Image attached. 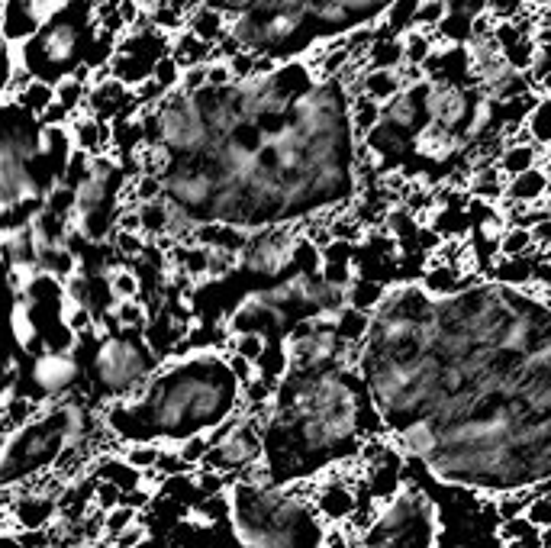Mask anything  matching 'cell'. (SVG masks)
<instances>
[{
    "label": "cell",
    "instance_id": "17",
    "mask_svg": "<svg viewBox=\"0 0 551 548\" xmlns=\"http://www.w3.org/2000/svg\"><path fill=\"white\" fill-rule=\"evenodd\" d=\"M52 88H55V100L68 110V117H78V113H84V97H87L84 81L65 75V78H58Z\"/></svg>",
    "mask_w": 551,
    "mask_h": 548
},
{
    "label": "cell",
    "instance_id": "26",
    "mask_svg": "<svg viewBox=\"0 0 551 548\" xmlns=\"http://www.w3.org/2000/svg\"><path fill=\"white\" fill-rule=\"evenodd\" d=\"M145 539H149V526L145 523H129L123 532H116V536H110L107 539V545L110 548H139V545H145Z\"/></svg>",
    "mask_w": 551,
    "mask_h": 548
},
{
    "label": "cell",
    "instance_id": "23",
    "mask_svg": "<svg viewBox=\"0 0 551 548\" xmlns=\"http://www.w3.org/2000/svg\"><path fill=\"white\" fill-rule=\"evenodd\" d=\"M181 455V461L187 468H197L200 461H203V455L210 452V439H207V432H187V436L181 439V445L174 449Z\"/></svg>",
    "mask_w": 551,
    "mask_h": 548
},
{
    "label": "cell",
    "instance_id": "5",
    "mask_svg": "<svg viewBox=\"0 0 551 548\" xmlns=\"http://www.w3.org/2000/svg\"><path fill=\"white\" fill-rule=\"evenodd\" d=\"M503 200H516V204H539L548 200V171L542 165H532L519 175L506 178Z\"/></svg>",
    "mask_w": 551,
    "mask_h": 548
},
{
    "label": "cell",
    "instance_id": "31",
    "mask_svg": "<svg viewBox=\"0 0 551 548\" xmlns=\"http://www.w3.org/2000/svg\"><path fill=\"white\" fill-rule=\"evenodd\" d=\"M229 84H236L232 81V75H229V65H226V59H213V62H207V88H229Z\"/></svg>",
    "mask_w": 551,
    "mask_h": 548
},
{
    "label": "cell",
    "instance_id": "18",
    "mask_svg": "<svg viewBox=\"0 0 551 548\" xmlns=\"http://www.w3.org/2000/svg\"><path fill=\"white\" fill-rule=\"evenodd\" d=\"M529 252H535L529 229H522V226H503L500 233H497V255L513 258V255H529Z\"/></svg>",
    "mask_w": 551,
    "mask_h": 548
},
{
    "label": "cell",
    "instance_id": "3",
    "mask_svg": "<svg viewBox=\"0 0 551 548\" xmlns=\"http://www.w3.org/2000/svg\"><path fill=\"white\" fill-rule=\"evenodd\" d=\"M68 133L75 149L87 155H110L113 152V126L107 120H97L91 113H78L68 123Z\"/></svg>",
    "mask_w": 551,
    "mask_h": 548
},
{
    "label": "cell",
    "instance_id": "35",
    "mask_svg": "<svg viewBox=\"0 0 551 548\" xmlns=\"http://www.w3.org/2000/svg\"><path fill=\"white\" fill-rule=\"evenodd\" d=\"M529 7H548V0H526Z\"/></svg>",
    "mask_w": 551,
    "mask_h": 548
},
{
    "label": "cell",
    "instance_id": "30",
    "mask_svg": "<svg viewBox=\"0 0 551 548\" xmlns=\"http://www.w3.org/2000/svg\"><path fill=\"white\" fill-rule=\"evenodd\" d=\"M529 532H535V526L519 513V516H510V519H500V532H497V536L506 545V542H516L522 536H529Z\"/></svg>",
    "mask_w": 551,
    "mask_h": 548
},
{
    "label": "cell",
    "instance_id": "10",
    "mask_svg": "<svg viewBox=\"0 0 551 548\" xmlns=\"http://www.w3.org/2000/svg\"><path fill=\"white\" fill-rule=\"evenodd\" d=\"M403 91V81L397 75V68H365L361 71V94H368L377 104L397 97Z\"/></svg>",
    "mask_w": 551,
    "mask_h": 548
},
{
    "label": "cell",
    "instance_id": "21",
    "mask_svg": "<svg viewBox=\"0 0 551 548\" xmlns=\"http://www.w3.org/2000/svg\"><path fill=\"white\" fill-rule=\"evenodd\" d=\"M445 13H448V4H445V0H419V4H416V13H413V23H410V30H426V33H435V26L442 23Z\"/></svg>",
    "mask_w": 551,
    "mask_h": 548
},
{
    "label": "cell",
    "instance_id": "27",
    "mask_svg": "<svg viewBox=\"0 0 551 548\" xmlns=\"http://www.w3.org/2000/svg\"><path fill=\"white\" fill-rule=\"evenodd\" d=\"M522 516H526L535 529H548V526H551V500H548V494H535V497L526 503V510H522Z\"/></svg>",
    "mask_w": 551,
    "mask_h": 548
},
{
    "label": "cell",
    "instance_id": "14",
    "mask_svg": "<svg viewBox=\"0 0 551 548\" xmlns=\"http://www.w3.org/2000/svg\"><path fill=\"white\" fill-rule=\"evenodd\" d=\"M13 100H17V107H20L23 113H29V117H39V113L46 110V107L52 104V100H55V88H52L49 81L33 78L23 91L13 94Z\"/></svg>",
    "mask_w": 551,
    "mask_h": 548
},
{
    "label": "cell",
    "instance_id": "28",
    "mask_svg": "<svg viewBox=\"0 0 551 548\" xmlns=\"http://www.w3.org/2000/svg\"><path fill=\"white\" fill-rule=\"evenodd\" d=\"M155 474L158 478H171V474H191L194 468H187L181 455L178 452H171V449H158V458H155Z\"/></svg>",
    "mask_w": 551,
    "mask_h": 548
},
{
    "label": "cell",
    "instance_id": "13",
    "mask_svg": "<svg viewBox=\"0 0 551 548\" xmlns=\"http://www.w3.org/2000/svg\"><path fill=\"white\" fill-rule=\"evenodd\" d=\"M522 133H526L529 142H535V146H548L551 142V100H548V94L539 97V104L526 113Z\"/></svg>",
    "mask_w": 551,
    "mask_h": 548
},
{
    "label": "cell",
    "instance_id": "33",
    "mask_svg": "<svg viewBox=\"0 0 551 548\" xmlns=\"http://www.w3.org/2000/svg\"><path fill=\"white\" fill-rule=\"evenodd\" d=\"M7 436H10V429H7V423H4V416H0V445H4Z\"/></svg>",
    "mask_w": 551,
    "mask_h": 548
},
{
    "label": "cell",
    "instance_id": "11",
    "mask_svg": "<svg viewBox=\"0 0 551 548\" xmlns=\"http://www.w3.org/2000/svg\"><path fill=\"white\" fill-rule=\"evenodd\" d=\"M94 478L116 484V487L123 490V494H129V490L142 487V471L133 468V465H126L123 455H120V458H113V455H104V458H100L97 465H94Z\"/></svg>",
    "mask_w": 551,
    "mask_h": 548
},
{
    "label": "cell",
    "instance_id": "16",
    "mask_svg": "<svg viewBox=\"0 0 551 548\" xmlns=\"http://www.w3.org/2000/svg\"><path fill=\"white\" fill-rule=\"evenodd\" d=\"M113 323L126 329V333H139V329L149 326V310H145L142 300H113Z\"/></svg>",
    "mask_w": 551,
    "mask_h": 548
},
{
    "label": "cell",
    "instance_id": "32",
    "mask_svg": "<svg viewBox=\"0 0 551 548\" xmlns=\"http://www.w3.org/2000/svg\"><path fill=\"white\" fill-rule=\"evenodd\" d=\"M484 4L497 20H510L522 7H526V0H484Z\"/></svg>",
    "mask_w": 551,
    "mask_h": 548
},
{
    "label": "cell",
    "instance_id": "25",
    "mask_svg": "<svg viewBox=\"0 0 551 548\" xmlns=\"http://www.w3.org/2000/svg\"><path fill=\"white\" fill-rule=\"evenodd\" d=\"M139 519V510L129 507V503H116V507L104 510V539L116 536V532H123L129 523H136Z\"/></svg>",
    "mask_w": 551,
    "mask_h": 548
},
{
    "label": "cell",
    "instance_id": "1",
    "mask_svg": "<svg viewBox=\"0 0 551 548\" xmlns=\"http://www.w3.org/2000/svg\"><path fill=\"white\" fill-rule=\"evenodd\" d=\"M78 381V365L71 352H42L33 365V384L42 391V397L65 394Z\"/></svg>",
    "mask_w": 551,
    "mask_h": 548
},
{
    "label": "cell",
    "instance_id": "12",
    "mask_svg": "<svg viewBox=\"0 0 551 548\" xmlns=\"http://www.w3.org/2000/svg\"><path fill=\"white\" fill-rule=\"evenodd\" d=\"M39 413H42V407L26 394H7L4 400H0V416H4V423H7L10 432L29 426Z\"/></svg>",
    "mask_w": 551,
    "mask_h": 548
},
{
    "label": "cell",
    "instance_id": "24",
    "mask_svg": "<svg viewBox=\"0 0 551 548\" xmlns=\"http://www.w3.org/2000/svg\"><path fill=\"white\" fill-rule=\"evenodd\" d=\"M149 78L162 88L165 94L168 91H174L178 88V81H181V68H178V62L171 59V55L165 52V55H158L155 59V65H152V71H149Z\"/></svg>",
    "mask_w": 551,
    "mask_h": 548
},
{
    "label": "cell",
    "instance_id": "2",
    "mask_svg": "<svg viewBox=\"0 0 551 548\" xmlns=\"http://www.w3.org/2000/svg\"><path fill=\"white\" fill-rule=\"evenodd\" d=\"M7 510H10V526L17 532H46V526L55 519L58 500L49 494H39V490H29V494L13 497Z\"/></svg>",
    "mask_w": 551,
    "mask_h": 548
},
{
    "label": "cell",
    "instance_id": "7",
    "mask_svg": "<svg viewBox=\"0 0 551 548\" xmlns=\"http://www.w3.org/2000/svg\"><path fill=\"white\" fill-rule=\"evenodd\" d=\"M168 55L174 62H178V68H191V65H207L216 59V52L210 42L197 39L191 30H178L174 33V39H168Z\"/></svg>",
    "mask_w": 551,
    "mask_h": 548
},
{
    "label": "cell",
    "instance_id": "29",
    "mask_svg": "<svg viewBox=\"0 0 551 548\" xmlns=\"http://www.w3.org/2000/svg\"><path fill=\"white\" fill-rule=\"evenodd\" d=\"M91 503H94L97 510H110V507H116V503H123V490L116 487V484H110V481L94 478V494H91Z\"/></svg>",
    "mask_w": 551,
    "mask_h": 548
},
{
    "label": "cell",
    "instance_id": "38",
    "mask_svg": "<svg viewBox=\"0 0 551 548\" xmlns=\"http://www.w3.org/2000/svg\"><path fill=\"white\" fill-rule=\"evenodd\" d=\"M94 4H97V0H94Z\"/></svg>",
    "mask_w": 551,
    "mask_h": 548
},
{
    "label": "cell",
    "instance_id": "22",
    "mask_svg": "<svg viewBox=\"0 0 551 548\" xmlns=\"http://www.w3.org/2000/svg\"><path fill=\"white\" fill-rule=\"evenodd\" d=\"M158 449H162V445H155L152 439L126 442V445H123V461H126V465L139 468V471H149V468L155 465V458H158Z\"/></svg>",
    "mask_w": 551,
    "mask_h": 548
},
{
    "label": "cell",
    "instance_id": "37",
    "mask_svg": "<svg viewBox=\"0 0 551 548\" xmlns=\"http://www.w3.org/2000/svg\"><path fill=\"white\" fill-rule=\"evenodd\" d=\"M0 461H4V445H0Z\"/></svg>",
    "mask_w": 551,
    "mask_h": 548
},
{
    "label": "cell",
    "instance_id": "19",
    "mask_svg": "<svg viewBox=\"0 0 551 548\" xmlns=\"http://www.w3.org/2000/svg\"><path fill=\"white\" fill-rule=\"evenodd\" d=\"M107 287H110L113 300H139V278H136V271L126 265L107 271Z\"/></svg>",
    "mask_w": 551,
    "mask_h": 548
},
{
    "label": "cell",
    "instance_id": "6",
    "mask_svg": "<svg viewBox=\"0 0 551 548\" xmlns=\"http://www.w3.org/2000/svg\"><path fill=\"white\" fill-rule=\"evenodd\" d=\"M184 30H191L197 39L203 42H210V46H216L226 33H229V17L220 10V7H213V4H200L187 13V20H184Z\"/></svg>",
    "mask_w": 551,
    "mask_h": 548
},
{
    "label": "cell",
    "instance_id": "34",
    "mask_svg": "<svg viewBox=\"0 0 551 548\" xmlns=\"http://www.w3.org/2000/svg\"><path fill=\"white\" fill-rule=\"evenodd\" d=\"M42 4H46V7H49V10H55V7H58V4H65V0H42Z\"/></svg>",
    "mask_w": 551,
    "mask_h": 548
},
{
    "label": "cell",
    "instance_id": "4",
    "mask_svg": "<svg viewBox=\"0 0 551 548\" xmlns=\"http://www.w3.org/2000/svg\"><path fill=\"white\" fill-rule=\"evenodd\" d=\"M493 165L503 178H513L519 171H526L532 165H548V146H532V142H506L503 152L493 158Z\"/></svg>",
    "mask_w": 551,
    "mask_h": 548
},
{
    "label": "cell",
    "instance_id": "15",
    "mask_svg": "<svg viewBox=\"0 0 551 548\" xmlns=\"http://www.w3.org/2000/svg\"><path fill=\"white\" fill-rule=\"evenodd\" d=\"M400 42H403V65H419V68L426 65L432 49L439 46L435 33H426V30H406L400 33Z\"/></svg>",
    "mask_w": 551,
    "mask_h": 548
},
{
    "label": "cell",
    "instance_id": "20",
    "mask_svg": "<svg viewBox=\"0 0 551 548\" xmlns=\"http://www.w3.org/2000/svg\"><path fill=\"white\" fill-rule=\"evenodd\" d=\"M265 345H268V336H261V333H229L226 352L249 358V362L255 365V362H258V355L265 352Z\"/></svg>",
    "mask_w": 551,
    "mask_h": 548
},
{
    "label": "cell",
    "instance_id": "9",
    "mask_svg": "<svg viewBox=\"0 0 551 548\" xmlns=\"http://www.w3.org/2000/svg\"><path fill=\"white\" fill-rule=\"evenodd\" d=\"M384 297H387V284L374 281V278H361V274H355V278L345 284V304L361 310V313H374L377 307H381Z\"/></svg>",
    "mask_w": 551,
    "mask_h": 548
},
{
    "label": "cell",
    "instance_id": "36",
    "mask_svg": "<svg viewBox=\"0 0 551 548\" xmlns=\"http://www.w3.org/2000/svg\"><path fill=\"white\" fill-rule=\"evenodd\" d=\"M7 97V88H4V84H0V100H4Z\"/></svg>",
    "mask_w": 551,
    "mask_h": 548
},
{
    "label": "cell",
    "instance_id": "8",
    "mask_svg": "<svg viewBox=\"0 0 551 548\" xmlns=\"http://www.w3.org/2000/svg\"><path fill=\"white\" fill-rule=\"evenodd\" d=\"M345 120H348V129L355 133V139H365L371 129L381 123V104H377V100H371L368 94L348 97Z\"/></svg>",
    "mask_w": 551,
    "mask_h": 548
}]
</instances>
